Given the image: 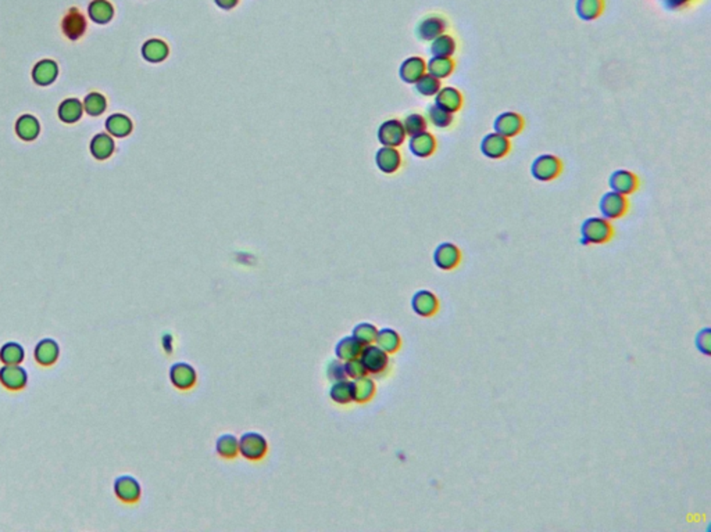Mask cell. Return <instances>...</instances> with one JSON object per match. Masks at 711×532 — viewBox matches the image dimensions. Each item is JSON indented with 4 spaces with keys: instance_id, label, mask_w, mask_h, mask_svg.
<instances>
[{
    "instance_id": "cell-1",
    "label": "cell",
    "mask_w": 711,
    "mask_h": 532,
    "mask_svg": "<svg viewBox=\"0 0 711 532\" xmlns=\"http://www.w3.org/2000/svg\"><path fill=\"white\" fill-rule=\"evenodd\" d=\"M613 226L606 218L593 217L584 222L581 228L582 244H604L613 237Z\"/></svg>"
},
{
    "instance_id": "cell-2",
    "label": "cell",
    "mask_w": 711,
    "mask_h": 532,
    "mask_svg": "<svg viewBox=\"0 0 711 532\" xmlns=\"http://www.w3.org/2000/svg\"><path fill=\"white\" fill-rule=\"evenodd\" d=\"M268 452V442L264 435L256 431L242 434L240 438V455L249 462H260Z\"/></svg>"
},
{
    "instance_id": "cell-3",
    "label": "cell",
    "mask_w": 711,
    "mask_h": 532,
    "mask_svg": "<svg viewBox=\"0 0 711 532\" xmlns=\"http://www.w3.org/2000/svg\"><path fill=\"white\" fill-rule=\"evenodd\" d=\"M359 358L367 375H382L389 366V353L379 348L376 344L364 345Z\"/></svg>"
},
{
    "instance_id": "cell-4",
    "label": "cell",
    "mask_w": 711,
    "mask_h": 532,
    "mask_svg": "<svg viewBox=\"0 0 711 532\" xmlns=\"http://www.w3.org/2000/svg\"><path fill=\"white\" fill-rule=\"evenodd\" d=\"M563 164L559 157L551 154H542L532 162L531 173L536 181L550 182L562 173Z\"/></svg>"
},
{
    "instance_id": "cell-5",
    "label": "cell",
    "mask_w": 711,
    "mask_h": 532,
    "mask_svg": "<svg viewBox=\"0 0 711 532\" xmlns=\"http://www.w3.org/2000/svg\"><path fill=\"white\" fill-rule=\"evenodd\" d=\"M378 140L386 147H399L406 140V131L399 120H388L378 129Z\"/></svg>"
},
{
    "instance_id": "cell-6",
    "label": "cell",
    "mask_w": 711,
    "mask_h": 532,
    "mask_svg": "<svg viewBox=\"0 0 711 532\" xmlns=\"http://www.w3.org/2000/svg\"><path fill=\"white\" fill-rule=\"evenodd\" d=\"M170 381L180 391H189L198 383L195 368L187 362H177L170 368Z\"/></svg>"
},
{
    "instance_id": "cell-7",
    "label": "cell",
    "mask_w": 711,
    "mask_h": 532,
    "mask_svg": "<svg viewBox=\"0 0 711 532\" xmlns=\"http://www.w3.org/2000/svg\"><path fill=\"white\" fill-rule=\"evenodd\" d=\"M599 207L606 219H618L628 212L629 203L626 200V196H622L611 190L602 197Z\"/></svg>"
},
{
    "instance_id": "cell-8",
    "label": "cell",
    "mask_w": 711,
    "mask_h": 532,
    "mask_svg": "<svg viewBox=\"0 0 711 532\" xmlns=\"http://www.w3.org/2000/svg\"><path fill=\"white\" fill-rule=\"evenodd\" d=\"M510 150H511L510 139H507L506 136H503L498 132L487 135L481 142L482 154L491 159L505 158L510 153Z\"/></svg>"
},
{
    "instance_id": "cell-9",
    "label": "cell",
    "mask_w": 711,
    "mask_h": 532,
    "mask_svg": "<svg viewBox=\"0 0 711 532\" xmlns=\"http://www.w3.org/2000/svg\"><path fill=\"white\" fill-rule=\"evenodd\" d=\"M608 185L613 192H617L622 196H629L638 190L639 179L634 172L626 169H618L611 173Z\"/></svg>"
},
{
    "instance_id": "cell-10",
    "label": "cell",
    "mask_w": 711,
    "mask_h": 532,
    "mask_svg": "<svg viewBox=\"0 0 711 532\" xmlns=\"http://www.w3.org/2000/svg\"><path fill=\"white\" fill-rule=\"evenodd\" d=\"M28 383V373L20 365H5L0 369V384L9 391H20Z\"/></svg>"
},
{
    "instance_id": "cell-11",
    "label": "cell",
    "mask_w": 711,
    "mask_h": 532,
    "mask_svg": "<svg viewBox=\"0 0 711 532\" xmlns=\"http://www.w3.org/2000/svg\"><path fill=\"white\" fill-rule=\"evenodd\" d=\"M524 124H525L524 118L518 113L506 111L496 117V120L494 122V128H495V132L510 139V137H514L521 133V131L524 129Z\"/></svg>"
},
{
    "instance_id": "cell-12",
    "label": "cell",
    "mask_w": 711,
    "mask_h": 532,
    "mask_svg": "<svg viewBox=\"0 0 711 532\" xmlns=\"http://www.w3.org/2000/svg\"><path fill=\"white\" fill-rule=\"evenodd\" d=\"M114 494L121 502L132 505L140 499L142 488L136 478L131 476H121L114 483Z\"/></svg>"
},
{
    "instance_id": "cell-13",
    "label": "cell",
    "mask_w": 711,
    "mask_h": 532,
    "mask_svg": "<svg viewBox=\"0 0 711 532\" xmlns=\"http://www.w3.org/2000/svg\"><path fill=\"white\" fill-rule=\"evenodd\" d=\"M60 357V348L57 341L53 338L41 340L34 351V358L39 366L49 368L53 366Z\"/></svg>"
},
{
    "instance_id": "cell-14",
    "label": "cell",
    "mask_w": 711,
    "mask_h": 532,
    "mask_svg": "<svg viewBox=\"0 0 711 532\" xmlns=\"http://www.w3.org/2000/svg\"><path fill=\"white\" fill-rule=\"evenodd\" d=\"M434 261L438 268H441L443 271H450V269H454L456 266L460 263L461 252H460L458 247H456L454 244L443 243L435 250Z\"/></svg>"
},
{
    "instance_id": "cell-15",
    "label": "cell",
    "mask_w": 711,
    "mask_h": 532,
    "mask_svg": "<svg viewBox=\"0 0 711 532\" xmlns=\"http://www.w3.org/2000/svg\"><path fill=\"white\" fill-rule=\"evenodd\" d=\"M61 27H63V32L65 34V36H68L72 41H76L85 34L87 20L80 10L72 8L63 19Z\"/></svg>"
},
{
    "instance_id": "cell-16",
    "label": "cell",
    "mask_w": 711,
    "mask_h": 532,
    "mask_svg": "<svg viewBox=\"0 0 711 532\" xmlns=\"http://www.w3.org/2000/svg\"><path fill=\"white\" fill-rule=\"evenodd\" d=\"M376 166L383 173H394L402 164V155L396 147L382 146L375 155Z\"/></svg>"
},
{
    "instance_id": "cell-17",
    "label": "cell",
    "mask_w": 711,
    "mask_h": 532,
    "mask_svg": "<svg viewBox=\"0 0 711 532\" xmlns=\"http://www.w3.org/2000/svg\"><path fill=\"white\" fill-rule=\"evenodd\" d=\"M410 151L418 157V158H428L431 157L436 150V139L429 132H421L416 136L410 137L409 142Z\"/></svg>"
},
{
    "instance_id": "cell-18",
    "label": "cell",
    "mask_w": 711,
    "mask_h": 532,
    "mask_svg": "<svg viewBox=\"0 0 711 532\" xmlns=\"http://www.w3.org/2000/svg\"><path fill=\"white\" fill-rule=\"evenodd\" d=\"M435 104L452 114L460 111L463 107V95L456 87H441V91L435 95Z\"/></svg>"
},
{
    "instance_id": "cell-19",
    "label": "cell",
    "mask_w": 711,
    "mask_h": 532,
    "mask_svg": "<svg viewBox=\"0 0 711 532\" xmlns=\"http://www.w3.org/2000/svg\"><path fill=\"white\" fill-rule=\"evenodd\" d=\"M427 72V63L418 56L406 58L399 69V75L406 83H416Z\"/></svg>"
},
{
    "instance_id": "cell-20",
    "label": "cell",
    "mask_w": 711,
    "mask_h": 532,
    "mask_svg": "<svg viewBox=\"0 0 711 532\" xmlns=\"http://www.w3.org/2000/svg\"><path fill=\"white\" fill-rule=\"evenodd\" d=\"M412 307L417 315L428 318L438 312L439 302L435 294H432L428 290H421L417 294H414L412 300Z\"/></svg>"
},
{
    "instance_id": "cell-21",
    "label": "cell",
    "mask_w": 711,
    "mask_h": 532,
    "mask_svg": "<svg viewBox=\"0 0 711 532\" xmlns=\"http://www.w3.org/2000/svg\"><path fill=\"white\" fill-rule=\"evenodd\" d=\"M352 388H353V401L357 403L370 402L376 392L375 381L368 375L363 376L360 379L352 380Z\"/></svg>"
},
{
    "instance_id": "cell-22",
    "label": "cell",
    "mask_w": 711,
    "mask_h": 532,
    "mask_svg": "<svg viewBox=\"0 0 711 532\" xmlns=\"http://www.w3.org/2000/svg\"><path fill=\"white\" fill-rule=\"evenodd\" d=\"M363 346L364 345H361L353 335H348L338 341V344L335 346V355H337V358L342 362L352 361V359H356L360 357Z\"/></svg>"
},
{
    "instance_id": "cell-23",
    "label": "cell",
    "mask_w": 711,
    "mask_h": 532,
    "mask_svg": "<svg viewBox=\"0 0 711 532\" xmlns=\"http://www.w3.org/2000/svg\"><path fill=\"white\" fill-rule=\"evenodd\" d=\"M169 45L162 39H150L142 47V56L149 63H162L169 57Z\"/></svg>"
},
{
    "instance_id": "cell-24",
    "label": "cell",
    "mask_w": 711,
    "mask_h": 532,
    "mask_svg": "<svg viewBox=\"0 0 711 532\" xmlns=\"http://www.w3.org/2000/svg\"><path fill=\"white\" fill-rule=\"evenodd\" d=\"M215 452L222 459H235L240 455V439L233 434H222L215 441Z\"/></svg>"
},
{
    "instance_id": "cell-25",
    "label": "cell",
    "mask_w": 711,
    "mask_h": 532,
    "mask_svg": "<svg viewBox=\"0 0 711 532\" xmlns=\"http://www.w3.org/2000/svg\"><path fill=\"white\" fill-rule=\"evenodd\" d=\"M89 17L96 24H107L114 17V8L109 0H92L88 8Z\"/></svg>"
},
{
    "instance_id": "cell-26",
    "label": "cell",
    "mask_w": 711,
    "mask_h": 532,
    "mask_svg": "<svg viewBox=\"0 0 711 532\" xmlns=\"http://www.w3.org/2000/svg\"><path fill=\"white\" fill-rule=\"evenodd\" d=\"M374 344H376L379 348H382L388 353H394L399 351V348L402 345V338L396 330L386 327V329L378 330Z\"/></svg>"
},
{
    "instance_id": "cell-27",
    "label": "cell",
    "mask_w": 711,
    "mask_h": 532,
    "mask_svg": "<svg viewBox=\"0 0 711 532\" xmlns=\"http://www.w3.org/2000/svg\"><path fill=\"white\" fill-rule=\"evenodd\" d=\"M446 30V23L439 17H428L420 23L417 35L423 41H434Z\"/></svg>"
},
{
    "instance_id": "cell-28",
    "label": "cell",
    "mask_w": 711,
    "mask_h": 532,
    "mask_svg": "<svg viewBox=\"0 0 711 532\" xmlns=\"http://www.w3.org/2000/svg\"><path fill=\"white\" fill-rule=\"evenodd\" d=\"M454 67H456V64L452 57H434L432 56V58L427 64V71L429 75H432L438 79H445L453 74Z\"/></svg>"
},
{
    "instance_id": "cell-29",
    "label": "cell",
    "mask_w": 711,
    "mask_h": 532,
    "mask_svg": "<svg viewBox=\"0 0 711 532\" xmlns=\"http://www.w3.org/2000/svg\"><path fill=\"white\" fill-rule=\"evenodd\" d=\"M25 359V351L19 342H6L0 348V362L3 365H21Z\"/></svg>"
},
{
    "instance_id": "cell-30",
    "label": "cell",
    "mask_w": 711,
    "mask_h": 532,
    "mask_svg": "<svg viewBox=\"0 0 711 532\" xmlns=\"http://www.w3.org/2000/svg\"><path fill=\"white\" fill-rule=\"evenodd\" d=\"M330 397L331 399L338 405H349L353 401V388L350 380H339L335 381L330 388Z\"/></svg>"
},
{
    "instance_id": "cell-31",
    "label": "cell",
    "mask_w": 711,
    "mask_h": 532,
    "mask_svg": "<svg viewBox=\"0 0 711 532\" xmlns=\"http://www.w3.org/2000/svg\"><path fill=\"white\" fill-rule=\"evenodd\" d=\"M431 42V53L434 57H452L456 52V41L450 35L442 34Z\"/></svg>"
},
{
    "instance_id": "cell-32",
    "label": "cell",
    "mask_w": 711,
    "mask_h": 532,
    "mask_svg": "<svg viewBox=\"0 0 711 532\" xmlns=\"http://www.w3.org/2000/svg\"><path fill=\"white\" fill-rule=\"evenodd\" d=\"M106 128L112 135H114L117 137H124L131 133L132 122L128 117H125L123 114H114L107 120Z\"/></svg>"
},
{
    "instance_id": "cell-33",
    "label": "cell",
    "mask_w": 711,
    "mask_h": 532,
    "mask_svg": "<svg viewBox=\"0 0 711 532\" xmlns=\"http://www.w3.org/2000/svg\"><path fill=\"white\" fill-rule=\"evenodd\" d=\"M57 76V65L50 60L41 61L34 69V79L39 85H49Z\"/></svg>"
},
{
    "instance_id": "cell-34",
    "label": "cell",
    "mask_w": 711,
    "mask_h": 532,
    "mask_svg": "<svg viewBox=\"0 0 711 532\" xmlns=\"http://www.w3.org/2000/svg\"><path fill=\"white\" fill-rule=\"evenodd\" d=\"M91 150H92V154L96 158L106 159L114 151V142H113V139L109 135L100 133V135L95 136V139L92 140Z\"/></svg>"
},
{
    "instance_id": "cell-35",
    "label": "cell",
    "mask_w": 711,
    "mask_h": 532,
    "mask_svg": "<svg viewBox=\"0 0 711 532\" xmlns=\"http://www.w3.org/2000/svg\"><path fill=\"white\" fill-rule=\"evenodd\" d=\"M416 89L417 92L423 96H427V98H431V96H435L439 91H441V79L429 75L428 72H425L416 83Z\"/></svg>"
},
{
    "instance_id": "cell-36",
    "label": "cell",
    "mask_w": 711,
    "mask_h": 532,
    "mask_svg": "<svg viewBox=\"0 0 711 532\" xmlns=\"http://www.w3.org/2000/svg\"><path fill=\"white\" fill-rule=\"evenodd\" d=\"M59 115H60V118L64 122L72 124V122H75V121H78V120L81 118V115H83V104L78 102V100H75V99L65 100L60 106Z\"/></svg>"
},
{
    "instance_id": "cell-37",
    "label": "cell",
    "mask_w": 711,
    "mask_h": 532,
    "mask_svg": "<svg viewBox=\"0 0 711 532\" xmlns=\"http://www.w3.org/2000/svg\"><path fill=\"white\" fill-rule=\"evenodd\" d=\"M17 133L24 140H34L39 133V124L31 115H24L17 122Z\"/></svg>"
},
{
    "instance_id": "cell-38",
    "label": "cell",
    "mask_w": 711,
    "mask_h": 532,
    "mask_svg": "<svg viewBox=\"0 0 711 532\" xmlns=\"http://www.w3.org/2000/svg\"><path fill=\"white\" fill-rule=\"evenodd\" d=\"M376 333H378V329L371 324V323H367V322H363V323H359L354 326L353 331H352V335L361 344V345H370V344H374L375 342V338H376Z\"/></svg>"
},
{
    "instance_id": "cell-39",
    "label": "cell",
    "mask_w": 711,
    "mask_h": 532,
    "mask_svg": "<svg viewBox=\"0 0 711 532\" xmlns=\"http://www.w3.org/2000/svg\"><path fill=\"white\" fill-rule=\"evenodd\" d=\"M428 118L429 122L436 128H449L453 124V114L443 110L442 107L432 104L428 107Z\"/></svg>"
},
{
    "instance_id": "cell-40",
    "label": "cell",
    "mask_w": 711,
    "mask_h": 532,
    "mask_svg": "<svg viewBox=\"0 0 711 532\" xmlns=\"http://www.w3.org/2000/svg\"><path fill=\"white\" fill-rule=\"evenodd\" d=\"M603 0H580L578 14L584 20H595L602 14Z\"/></svg>"
},
{
    "instance_id": "cell-41",
    "label": "cell",
    "mask_w": 711,
    "mask_h": 532,
    "mask_svg": "<svg viewBox=\"0 0 711 532\" xmlns=\"http://www.w3.org/2000/svg\"><path fill=\"white\" fill-rule=\"evenodd\" d=\"M403 124V128L406 131V135H409L410 137L412 136H416L421 132H425L427 131V126H428V122H427V118L421 114H410L406 117V120L402 122Z\"/></svg>"
},
{
    "instance_id": "cell-42",
    "label": "cell",
    "mask_w": 711,
    "mask_h": 532,
    "mask_svg": "<svg viewBox=\"0 0 711 532\" xmlns=\"http://www.w3.org/2000/svg\"><path fill=\"white\" fill-rule=\"evenodd\" d=\"M85 109L91 115H100L106 110V99L99 93H91L85 99Z\"/></svg>"
},
{
    "instance_id": "cell-43",
    "label": "cell",
    "mask_w": 711,
    "mask_h": 532,
    "mask_svg": "<svg viewBox=\"0 0 711 532\" xmlns=\"http://www.w3.org/2000/svg\"><path fill=\"white\" fill-rule=\"evenodd\" d=\"M343 366H345L346 377L350 379V380H356V379H360L363 376H367V372H365L360 358H356V359H352V361H346V362H343Z\"/></svg>"
},
{
    "instance_id": "cell-44",
    "label": "cell",
    "mask_w": 711,
    "mask_h": 532,
    "mask_svg": "<svg viewBox=\"0 0 711 532\" xmlns=\"http://www.w3.org/2000/svg\"><path fill=\"white\" fill-rule=\"evenodd\" d=\"M328 376L331 380L334 381H339V380H346V373H345V366H343V362L342 361H335L332 362L330 366H328Z\"/></svg>"
},
{
    "instance_id": "cell-45",
    "label": "cell",
    "mask_w": 711,
    "mask_h": 532,
    "mask_svg": "<svg viewBox=\"0 0 711 532\" xmlns=\"http://www.w3.org/2000/svg\"><path fill=\"white\" fill-rule=\"evenodd\" d=\"M214 3H215L220 9H222V10H226V12H228V10H232V9H235L236 6H238L240 0H214Z\"/></svg>"
}]
</instances>
